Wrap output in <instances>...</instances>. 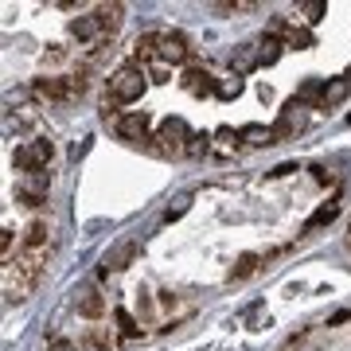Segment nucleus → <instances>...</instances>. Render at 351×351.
<instances>
[{"mask_svg":"<svg viewBox=\"0 0 351 351\" xmlns=\"http://www.w3.org/2000/svg\"><path fill=\"white\" fill-rule=\"evenodd\" d=\"M239 137L246 141V145H254V149H262V145H274V129H265V125H246V129H239Z\"/></svg>","mask_w":351,"mask_h":351,"instance_id":"2eb2a0df","label":"nucleus"},{"mask_svg":"<svg viewBox=\"0 0 351 351\" xmlns=\"http://www.w3.org/2000/svg\"><path fill=\"white\" fill-rule=\"evenodd\" d=\"M152 141H160V145H156V152H160V156H188L191 129H188V121H184V117H164Z\"/></svg>","mask_w":351,"mask_h":351,"instance_id":"7ed1b4c3","label":"nucleus"},{"mask_svg":"<svg viewBox=\"0 0 351 351\" xmlns=\"http://www.w3.org/2000/svg\"><path fill=\"white\" fill-rule=\"evenodd\" d=\"M277 59H281V39L277 36L262 39V43H258V63L269 66V63H277Z\"/></svg>","mask_w":351,"mask_h":351,"instance_id":"f3484780","label":"nucleus"},{"mask_svg":"<svg viewBox=\"0 0 351 351\" xmlns=\"http://www.w3.org/2000/svg\"><path fill=\"white\" fill-rule=\"evenodd\" d=\"M0 254L12 262V230H0Z\"/></svg>","mask_w":351,"mask_h":351,"instance_id":"cd10ccee","label":"nucleus"},{"mask_svg":"<svg viewBox=\"0 0 351 351\" xmlns=\"http://www.w3.org/2000/svg\"><path fill=\"white\" fill-rule=\"evenodd\" d=\"M51 239V226H47V219H32V223H27V230H24V246L32 254L39 250V246H43V242Z\"/></svg>","mask_w":351,"mask_h":351,"instance_id":"4468645a","label":"nucleus"},{"mask_svg":"<svg viewBox=\"0 0 351 351\" xmlns=\"http://www.w3.org/2000/svg\"><path fill=\"white\" fill-rule=\"evenodd\" d=\"M51 156H55V145H51V141H32V145H20V149H16L12 164L24 176H32V172H43Z\"/></svg>","mask_w":351,"mask_h":351,"instance_id":"20e7f679","label":"nucleus"},{"mask_svg":"<svg viewBox=\"0 0 351 351\" xmlns=\"http://www.w3.org/2000/svg\"><path fill=\"white\" fill-rule=\"evenodd\" d=\"M101 308H106V304H101L98 293H82V297H78V313L90 316V320H94V316H101Z\"/></svg>","mask_w":351,"mask_h":351,"instance_id":"aec40b11","label":"nucleus"},{"mask_svg":"<svg viewBox=\"0 0 351 351\" xmlns=\"http://www.w3.org/2000/svg\"><path fill=\"white\" fill-rule=\"evenodd\" d=\"M55 351H71V348H66V343H55Z\"/></svg>","mask_w":351,"mask_h":351,"instance_id":"c85d7f7f","label":"nucleus"},{"mask_svg":"<svg viewBox=\"0 0 351 351\" xmlns=\"http://www.w3.org/2000/svg\"><path fill=\"white\" fill-rule=\"evenodd\" d=\"M47 188H51V176L47 172H32V176H24V180L16 184V199L24 203V207H39V203H47Z\"/></svg>","mask_w":351,"mask_h":351,"instance_id":"423d86ee","label":"nucleus"},{"mask_svg":"<svg viewBox=\"0 0 351 351\" xmlns=\"http://www.w3.org/2000/svg\"><path fill=\"white\" fill-rule=\"evenodd\" d=\"M82 90H86L82 78H55V75L36 78V94L39 98H51V101H63V98H71V94H82Z\"/></svg>","mask_w":351,"mask_h":351,"instance_id":"39448f33","label":"nucleus"},{"mask_svg":"<svg viewBox=\"0 0 351 351\" xmlns=\"http://www.w3.org/2000/svg\"><path fill=\"white\" fill-rule=\"evenodd\" d=\"M71 36L82 39V43H90V39L106 36V32H101V20H98V16H78V20H71Z\"/></svg>","mask_w":351,"mask_h":351,"instance_id":"f8f14e48","label":"nucleus"},{"mask_svg":"<svg viewBox=\"0 0 351 351\" xmlns=\"http://www.w3.org/2000/svg\"><path fill=\"white\" fill-rule=\"evenodd\" d=\"M348 94H351V78H332V82L320 90V101H316V106H320V110H332V106H339Z\"/></svg>","mask_w":351,"mask_h":351,"instance_id":"9b49d317","label":"nucleus"},{"mask_svg":"<svg viewBox=\"0 0 351 351\" xmlns=\"http://www.w3.org/2000/svg\"><path fill=\"white\" fill-rule=\"evenodd\" d=\"M188 207H191V199H176V207H168V211H164V219L172 223V219H180V215L188 211Z\"/></svg>","mask_w":351,"mask_h":351,"instance_id":"bb28decb","label":"nucleus"},{"mask_svg":"<svg viewBox=\"0 0 351 351\" xmlns=\"http://www.w3.org/2000/svg\"><path fill=\"white\" fill-rule=\"evenodd\" d=\"M133 258H137V242L121 239L117 246H110V250H106V258H101V274H121V269H129V265H133Z\"/></svg>","mask_w":351,"mask_h":351,"instance_id":"0eeeda50","label":"nucleus"},{"mask_svg":"<svg viewBox=\"0 0 351 351\" xmlns=\"http://www.w3.org/2000/svg\"><path fill=\"white\" fill-rule=\"evenodd\" d=\"M301 12H304V20H308V24H316V20L328 12V4H324V0H308V4H301Z\"/></svg>","mask_w":351,"mask_h":351,"instance_id":"393cba45","label":"nucleus"},{"mask_svg":"<svg viewBox=\"0 0 351 351\" xmlns=\"http://www.w3.org/2000/svg\"><path fill=\"white\" fill-rule=\"evenodd\" d=\"M219 98H239L242 94V78L239 75H230V78H219V90H215Z\"/></svg>","mask_w":351,"mask_h":351,"instance_id":"5701e85b","label":"nucleus"},{"mask_svg":"<svg viewBox=\"0 0 351 351\" xmlns=\"http://www.w3.org/2000/svg\"><path fill=\"white\" fill-rule=\"evenodd\" d=\"M168 75H172V66H168V63H160V59H156V63H152V71H149V78H152V82H172Z\"/></svg>","mask_w":351,"mask_h":351,"instance_id":"a878e982","label":"nucleus"},{"mask_svg":"<svg viewBox=\"0 0 351 351\" xmlns=\"http://www.w3.org/2000/svg\"><path fill=\"white\" fill-rule=\"evenodd\" d=\"M149 129H152L149 113H125V117L117 121V137L129 141V145H141V141H152Z\"/></svg>","mask_w":351,"mask_h":351,"instance_id":"6e6552de","label":"nucleus"},{"mask_svg":"<svg viewBox=\"0 0 351 351\" xmlns=\"http://www.w3.org/2000/svg\"><path fill=\"white\" fill-rule=\"evenodd\" d=\"M254 269H258V254H242L230 269V281H246V277H254Z\"/></svg>","mask_w":351,"mask_h":351,"instance_id":"a211bd4d","label":"nucleus"},{"mask_svg":"<svg viewBox=\"0 0 351 351\" xmlns=\"http://www.w3.org/2000/svg\"><path fill=\"white\" fill-rule=\"evenodd\" d=\"M113 320H117V332H121V336H137V332H141V324L133 320V313H125V308H117Z\"/></svg>","mask_w":351,"mask_h":351,"instance_id":"4be33fe9","label":"nucleus"},{"mask_svg":"<svg viewBox=\"0 0 351 351\" xmlns=\"http://www.w3.org/2000/svg\"><path fill=\"white\" fill-rule=\"evenodd\" d=\"M188 55H191V47L180 32H160V63L180 66V63H188Z\"/></svg>","mask_w":351,"mask_h":351,"instance_id":"1a4fd4ad","label":"nucleus"},{"mask_svg":"<svg viewBox=\"0 0 351 351\" xmlns=\"http://www.w3.org/2000/svg\"><path fill=\"white\" fill-rule=\"evenodd\" d=\"M180 86L188 90L191 98H207V94H215V90H219V78H211L207 71H199V66H191V71H184Z\"/></svg>","mask_w":351,"mask_h":351,"instance_id":"9d476101","label":"nucleus"},{"mask_svg":"<svg viewBox=\"0 0 351 351\" xmlns=\"http://www.w3.org/2000/svg\"><path fill=\"white\" fill-rule=\"evenodd\" d=\"M211 141H215V133H191L188 156H203V152H211Z\"/></svg>","mask_w":351,"mask_h":351,"instance_id":"412c9836","label":"nucleus"},{"mask_svg":"<svg viewBox=\"0 0 351 351\" xmlns=\"http://www.w3.org/2000/svg\"><path fill=\"white\" fill-rule=\"evenodd\" d=\"M289 47H297V51L313 47V32L308 27H289Z\"/></svg>","mask_w":351,"mask_h":351,"instance_id":"b1692460","label":"nucleus"},{"mask_svg":"<svg viewBox=\"0 0 351 351\" xmlns=\"http://www.w3.org/2000/svg\"><path fill=\"white\" fill-rule=\"evenodd\" d=\"M239 141H242V137H239L230 125L215 129V149H219V152H234V149H239Z\"/></svg>","mask_w":351,"mask_h":351,"instance_id":"6ab92c4d","label":"nucleus"},{"mask_svg":"<svg viewBox=\"0 0 351 351\" xmlns=\"http://www.w3.org/2000/svg\"><path fill=\"white\" fill-rule=\"evenodd\" d=\"M39 277H43V258L39 254H24V258L8 262V269H4V297L16 304L27 301L32 289L39 285Z\"/></svg>","mask_w":351,"mask_h":351,"instance_id":"f257e3e1","label":"nucleus"},{"mask_svg":"<svg viewBox=\"0 0 351 351\" xmlns=\"http://www.w3.org/2000/svg\"><path fill=\"white\" fill-rule=\"evenodd\" d=\"M94 16L101 20V32L113 36V32L121 27V20H125V8H121V4H101V8H94Z\"/></svg>","mask_w":351,"mask_h":351,"instance_id":"ddd939ff","label":"nucleus"},{"mask_svg":"<svg viewBox=\"0 0 351 351\" xmlns=\"http://www.w3.org/2000/svg\"><path fill=\"white\" fill-rule=\"evenodd\" d=\"M145 86H149V71H145L141 63H125V66H117V71L110 75L106 98H110L113 106H129V101H141Z\"/></svg>","mask_w":351,"mask_h":351,"instance_id":"f03ea898","label":"nucleus"},{"mask_svg":"<svg viewBox=\"0 0 351 351\" xmlns=\"http://www.w3.org/2000/svg\"><path fill=\"white\" fill-rule=\"evenodd\" d=\"M339 215V203H324V207H316L313 215H308V223H304V230H316V226H328L332 219Z\"/></svg>","mask_w":351,"mask_h":351,"instance_id":"dca6fc26","label":"nucleus"}]
</instances>
